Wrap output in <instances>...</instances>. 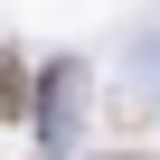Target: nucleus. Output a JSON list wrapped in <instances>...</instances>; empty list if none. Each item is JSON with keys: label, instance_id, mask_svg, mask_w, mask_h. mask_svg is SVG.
Instances as JSON below:
<instances>
[{"label": "nucleus", "instance_id": "f257e3e1", "mask_svg": "<svg viewBox=\"0 0 160 160\" xmlns=\"http://www.w3.org/2000/svg\"><path fill=\"white\" fill-rule=\"evenodd\" d=\"M19 104H28V75H19V57H0V122H19Z\"/></svg>", "mask_w": 160, "mask_h": 160}]
</instances>
